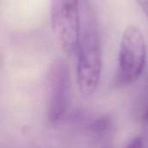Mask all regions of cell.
Instances as JSON below:
<instances>
[{
    "label": "cell",
    "instance_id": "ba28073f",
    "mask_svg": "<svg viewBox=\"0 0 148 148\" xmlns=\"http://www.w3.org/2000/svg\"><path fill=\"white\" fill-rule=\"evenodd\" d=\"M142 122H143V124L148 127V105L147 107V108H146V110H145V113H144V114H143V116H142Z\"/></svg>",
    "mask_w": 148,
    "mask_h": 148
},
{
    "label": "cell",
    "instance_id": "3957f363",
    "mask_svg": "<svg viewBox=\"0 0 148 148\" xmlns=\"http://www.w3.org/2000/svg\"><path fill=\"white\" fill-rule=\"evenodd\" d=\"M51 24L60 45L68 54L77 50L81 33L80 0H51Z\"/></svg>",
    "mask_w": 148,
    "mask_h": 148
},
{
    "label": "cell",
    "instance_id": "8992f818",
    "mask_svg": "<svg viewBox=\"0 0 148 148\" xmlns=\"http://www.w3.org/2000/svg\"><path fill=\"white\" fill-rule=\"evenodd\" d=\"M143 147V139L142 137H136L134 138L128 145H127V147L131 148H140Z\"/></svg>",
    "mask_w": 148,
    "mask_h": 148
},
{
    "label": "cell",
    "instance_id": "5b68a950",
    "mask_svg": "<svg viewBox=\"0 0 148 148\" xmlns=\"http://www.w3.org/2000/svg\"><path fill=\"white\" fill-rule=\"evenodd\" d=\"M88 130L93 135L103 138L112 132V122L107 117H99L89 124Z\"/></svg>",
    "mask_w": 148,
    "mask_h": 148
},
{
    "label": "cell",
    "instance_id": "52a82bcc",
    "mask_svg": "<svg viewBox=\"0 0 148 148\" xmlns=\"http://www.w3.org/2000/svg\"><path fill=\"white\" fill-rule=\"evenodd\" d=\"M136 2L145 16L148 18V0H136Z\"/></svg>",
    "mask_w": 148,
    "mask_h": 148
},
{
    "label": "cell",
    "instance_id": "277c9868",
    "mask_svg": "<svg viewBox=\"0 0 148 148\" xmlns=\"http://www.w3.org/2000/svg\"><path fill=\"white\" fill-rule=\"evenodd\" d=\"M70 96V75L67 64L55 61L47 76L48 116L51 122L59 121L67 111Z\"/></svg>",
    "mask_w": 148,
    "mask_h": 148
},
{
    "label": "cell",
    "instance_id": "7a4b0ae2",
    "mask_svg": "<svg viewBox=\"0 0 148 148\" xmlns=\"http://www.w3.org/2000/svg\"><path fill=\"white\" fill-rule=\"evenodd\" d=\"M147 62V42L141 29L128 26L121 36L114 85L128 86L141 75Z\"/></svg>",
    "mask_w": 148,
    "mask_h": 148
},
{
    "label": "cell",
    "instance_id": "6da1fadb",
    "mask_svg": "<svg viewBox=\"0 0 148 148\" xmlns=\"http://www.w3.org/2000/svg\"><path fill=\"white\" fill-rule=\"evenodd\" d=\"M77 83L81 94L90 96L95 91L101 73V48L100 36L94 19L86 16L81 27L77 48Z\"/></svg>",
    "mask_w": 148,
    "mask_h": 148
}]
</instances>
